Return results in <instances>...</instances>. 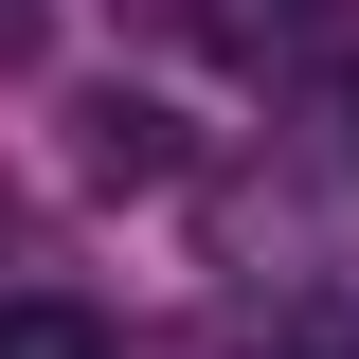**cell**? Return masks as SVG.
I'll return each instance as SVG.
<instances>
[{"mask_svg": "<svg viewBox=\"0 0 359 359\" xmlns=\"http://www.w3.org/2000/svg\"><path fill=\"white\" fill-rule=\"evenodd\" d=\"M0 359H108V323L54 306V287H18V306H0Z\"/></svg>", "mask_w": 359, "mask_h": 359, "instance_id": "6da1fadb", "label": "cell"}]
</instances>
